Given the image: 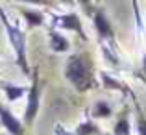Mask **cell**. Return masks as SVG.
<instances>
[{"mask_svg":"<svg viewBox=\"0 0 146 135\" xmlns=\"http://www.w3.org/2000/svg\"><path fill=\"white\" fill-rule=\"evenodd\" d=\"M76 4H80L87 15H93V0H76Z\"/></svg>","mask_w":146,"mask_h":135,"instance_id":"obj_17","label":"cell"},{"mask_svg":"<svg viewBox=\"0 0 146 135\" xmlns=\"http://www.w3.org/2000/svg\"><path fill=\"white\" fill-rule=\"evenodd\" d=\"M0 87H2V82H0Z\"/></svg>","mask_w":146,"mask_h":135,"instance_id":"obj_22","label":"cell"},{"mask_svg":"<svg viewBox=\"0 0 146 135\" xmlns=\"http://www.w3.org/2000/svg\"><path fill=\"white\" fill-rule=\"evenodd\" d=\"M65 78L78 92H87L98 85L89 54H72L65 63Z\"/></svg>","mask_w":146,"mask_h":135,"instance_id":"obj_1","label":"cell"},{"mask_svg":"<svg viewBox=\"0 0 146 135\" xmlns=\"http://www.w3.org/2000/svg\"><path fill=\"white\" fill-rule=\"evenodd\" d=\"M100 78H102L104 89H115V91H122L124 94H131V89H129V87H126L120 80L113 78V76L107 74V72H102V74H100Z\"/></svg>","mask_w":146,"mask_h":135,"instance_id":"obj_12","label":"cell"},{"mask_svg":"<svg viewBox=\"0 0 146 135\" xmlns=\"http://www.w3.org/2000/svg\"><path fill=\"white\" fill-rule=\"evenodd\" d=\"M56 4H65V6H74L76 0H56Z\"/></svg>","mask_w":146,"mask_h":135,"instance_id":"obj_19","label":"cell"},{"mask_svg":"<svg viewBox=\"0 0 146 135\" xmlns=\"http://www.w3.org/2000/svg\"><path fill=\"white\" fill-rule=\"evenodd\" d=\"M143 68H144V72H146V54L143 56Z\"/></svg>","mask_w":146,"mask_h":135,"instance_id":"obj_20","label":"cell"},{"mask_svg":"<svg viewBox=\"0 0 146 135\" xmlns=\"http://www.w3.org/2000/svg\"><path fill=\"white\" fill-rule=\"evenodd\" d=\"M133 100H135V96H133ZM135 132L137 135H146V115L143 113L137 100H135Z\"/></svg>","mask_w":146,"mask_h":135,"instance_id":"obj_14","label":"cell"},{"mask_svg":"<svg viewBox=\"0 0 146 135\" xmlns=\"http://www.w3.org/2000/svg\"><path fill=\"white\" fill-rule=\"evenodd\" d=\"M111 115H113V107H111L106 100L94 102L93 109H91V117H93L94 120H98V118H109Z\"/></svg>","mask_w":146,"mask_h":135,"instance_id":"obj_13","label":"cell"},{"mask_svg":"<svg viewBox=\"0 0 146 135\" xmlns=\"http://www.w3.org/2000/svg\"><path fill=\"white\" fill-rule=\"evenodd\" d=\"M0 124L9 135H26V126L7 106L0 104Z\"/></svg>","mask_w":146,"mask_h":135,"instance_id":"obj_6","label":"cell"},{"mask_svg":"<svg viewBox=\"0 0 146 135\" xmlns=\"http://www.w3.org/2000/svg\"><path fill=\"white\" fill-rule=\"evenodd\" d=\"M0 135H4V133H0Z\"/></svg>","mask_w":146,"mask_h":135,"instance_id":"obj_23","label":"cell"},{"mask_svg":"<svg viewBox=\"0 0 146 135\" xmlns=\"http://www.w3.org/2000/svg\"><path fill=\"white\" fill-rule=\"evenodd\" d=\"M131 6H133V15H135V22H137V28H139V30H143V19H141L139 0H131Z\"/></svg>","mask_w":146,"mask_h":135,"instance_id":"obj_16","label":"cell"},{"mask_svg":"<svg viewBox=\"0 0 146 135\" xmlns=\"http://www.w3.org/2000/svg\"><path fill=\"white\" fill-rule=\"evenodd\" d=\"M48 46L56 54H65V52L70 50V41L61 32H57L56 28H50L48 30Z\"/></svg>","mask_w":146,"mask_h":135,"instance_id":"obj_7","label":"cell"},{"mask_svg":"<svg viewBox=\"0 0 146 135\" xmlns=\"http://www.w3.org/2000/svg\"><path fill=\"white\" fill-rule=\"evenodd\" d=\"M113 135H131V120H129L128 107H124V111L118 115L117 122L113 126Z\"/></svg>","mask_w":146,"mask_h":135,"instance_id":"obj_10","label":"cell"},{"mask_svg":"<svg viewBox=\"0 0 146 135\" xmlns=\"http://www.w3.org/2000/svg\"><path fill=\"white\" fill-rule=\"evenodd\" d=\"M52 28L56 30H67V32H74L76 35L82 41H89V35L83 30V22L82 17H80L76 11H70V13H63V15H54L52 17Z\"/></svg>","mask_w":146,"mask_h":135,"instance_id":"obj_4","label":"cell"},{"mask_svg":"<svg viewBox=\"0 0 146 135\" xmlns=\"http://www.w3.org/2000/svg\"><path fill=\"white\" fill-rule=\"evenodd\" d=\"M0 24H2L4 32H6V37H7V41H9L11 50H13L17 67L22 70L24 76H30L32 74V68H30L28 48H26V32L19 24L11 22V19L7 17V13L4 11V7H0Z\"/></svg>","mask_w":146,"mask_h":135,"instance_id":"obj_2","label":"cell"},{"mask_svg":"<svg viewBox=\"0 0 146 135\" xmlns=\"http://www.w3.org/2000/svg\"><path fill=\"white\" fill-rule=\"evenodd\" d=\"M9 2H21L28 6H41V7H54L56 0H9Z\"/></svg>","mask_w":146,"mask_h":135,"instance_id":"obj_15","label":"cell"},{"mask_svg":"<svg viewBox=\"0 0 146 135\" xmlns=\"http://www.w3.org/2000/svg\"><path fill=\"white\" fill-rule=\"evenodd\" d=\"M91 17H93V26H94V30H96L100 45L117 41V39H115V28H113V24H111L109 17L106 15V11H104V9H96V11H93Z\"/></svg>","mask_w":146,"mask_h":135,"instance_id":"obj_5","label":"cell"},{"mask_svg":"<svg viewBox=\"0 0 146 135\" xmlns=\"http://www.w3.org/2000/svg\"><path fill=\"white\" fill-rule=\"evenodd\" d=\"M41 109V78H39V67H33L32 74H30V85L26 92V107L24 115H22V122L26 128L33 126L37 115Z\"/></svg>","mask_w":146,"mask_h":135,"instance_id":"obj_3","label":"cell"},{"mask_svg":"<svg viewBox=\"0 0 146 135\" xmlns=\"http://www.w3.org/2000/svg\"><path fill=\"white\" fill-rule=\"evenodd\" d=\"M0 89L4 91L7 102H17L22 96H26V92H28V87L26 85H17V83H9V82H2Z\"/></svg>","mask_w":146,"mask_h":135,"instance_id":"obj_9","label":"cell"},{"mask_svg":"<svg viewBox=\"0 0 146 135\" xmlns=\"http://www.w3.org/2000/svg\"><path fill=\"white\" fill-rule=\"evenodd\" d=\"M74 133L76 135H100L102 130H100V126L96 124V120H94L93 117H87L76 126Z\"/></svg>","mask_w":146,"mask_h":135,"instance_id":"obj_11","label":"cell"},{"mask_svg":"<svg viewBox=\"0 0 146 135\" xmlns=\"http://www.w3.org/2000/svg\"><path fill=\"white\" fill-rule=\"evenodd\" d=\"M21 15L22 19H24L26 26H28V30L32 28H39V26H43L44 22H46V15L43 13V11L39 9H28V7H21Z\"/></svg>","mask_w":146,"mask_h":135,"instance_id":"obj_8","label":"cell"},{"mask_svg":"<svg viewBox=\"0 0 146 135\" xmlns=\"http://www.w3.org/2000/svg\"><path fill=\"white\" fill-rule=\"evenodd\" d=\"M100 135H113V133H104V132H102V133H100Z\"/></svg>","mask_w":146,"mask_h":135,"instance_id":"obj_21","label":"cell"},{"mask_svg":"<svg viewBox=\"0 0 146 135\" xmlns=\"http://www.w3.org/2000/svg\"><path fill=\"white\" fill-rule=\"evenodd\" d=\"M54 133H56V135H76L74 132L67 130L63 124H56V126H54Z\"/></svg>","mask_w":146,"mask_h":135,"instance_id":"obj_18","label":"cell"}]
</instances>
